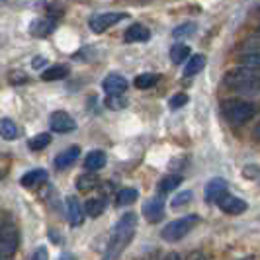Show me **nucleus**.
<instances>
[{"mask_svg":"<svg viewBox=\"0 0 260 260\" xmlns=\"http://www.w3.org/2000/svg\"><path fill=\"white\" fill-rule=\"evenodd\" d=\"M221 84L227 90L241 96H258L260 94V73L252 67L239 65L229 69L221 78Z\"/></svg>","mask_w":260,"mask_h":260,"instance_id":"obj_1","label":"nucleus"},{"mask_svg":"<svg viewBox=\"0 0 260 260\" xmlns=\"http://www.w3.org/2000/svg\"><path fill=\"white\" fill-rule=\"evenodd\" d=\"M135 231H137V215L133 211L123 213L112 229V235H110V241H108V247L104 252V260L119 258V254L127 248L131 239L135 237Z\"/></svg>","mask_w":260,"mask_h":260,"instance_id":"obj_2","label":"nucleus"},{"mask_svg":"<svg viewBox=\"0 0 260 260\" xmlns=\"http://www.w3.org/2000/svg\"><path fill=\"white\" fill-rule=\"evenodd\" d=\"M223 117L233 125H245L256 116V104L245 98H225L221 100Z\"/></svg>","mask_w":260,"mask_h":260,"instance_id":"obj_3","label":"nucleus"},{"mask_svg":"<svg viewBox=\"0 0 260 260\" xmlns=\"http://www.w3.org/2000/svg\"><path fill=\"white\" fill-rule=\"evenodd\" d=\"M198 223H200V217H198V215H184V217H178V219H174V221H170L169 225L162 227L160 237H162L167 243H178L180 239H184L186 235L194 229Z\"/></svg>","mask_w":260,"mask_h":260,"instance_id":"obj_4","label":"nucleus"},{"mask_svg":"<svg viewBox=\"0 0 260 260\" xmlns=\"http://www.w3.org/2000/svg\"><path fill=\"white\" fill-rule=\"evenodd\" d=\"M129 14L127 12H100L90 16L88 20V27H90L94 34H104L112 26L119 24L121 20H125Z\"/></svg>","mask_w":260,"mask_h":260,"instance_id":"obj_5","label":"nucleus"},{"mask_svg":"<svg viewBox=\"0 0 260 260\" xmlns=\"http://www.w3.org/2000/svg\"><path fill=\"white\" fill-rule=\"evenodd\" d=\"M20 245V233L14 225L0 227V258H10Z\"/></svg>","mask_w":260,"mask_h":260,"instance_id":"obj_6","label":"nucleus"},{"mask_svg":"<svg viewBox=\"0 0 260 260\" xmlns=\"http://www.w3.org/2000/svg\"><path fill=\"white\" fill-rule=\"evenodd\" d=\"M49 127L55 133L65 135V133H73V131L77 129V121H75V117L69 116L67 112L59 110V112H53L51 117H49Z\"/></svg>","mask_w":260,"mask_h":260,"instance_id":"obj_7","label":"nucleus"},{"mask_svg":"<svg viewBox=\"0 0 260 260\" xmlns=\"http://www.w3.org/2000/svg\"><path fill=\"white\" fill-rule=\"evenodd\" d=\"M227 192H229L227 180L221 178V176H215V178H211V180L206 184V188H204V194L206 196H204V198H206L208 204H217Z\"/></svg>","mask_w":260,"mask_h":260,"instance_id":"obj_8","label":"nucleus"},{"mask_svg":"<svg viewBox=\"0 0 260 260\" xmlns=\"http://www.w3.org/2000/svg\"><path fill=\"white\" fill-rule=\"evenodd\" d=\"M217 206H219V209H221L223 213H227V215H241V213H245L248 209V204L245 200L229 194V192L217 202Z\"/></svg>","mask_w":260,"mask_h":260,"instance_id":"obj_9","label":"nucleus"},{"mask_svg":"<svg viewBox=\"0 0 260 260\" xmlns=\"http://www.w3.org/2000/svg\"><path fill=\"white\" fill-rule=\"evenodd\" d=\"M143 217L149 223H158L165 217V200L160 196H155L143 204Z\"/></svg>","mask_w":260,"mask_h":260,"instance_id":"obj_10","label":"nucleus"},{"mask_svg":"<svg viewBox=\"0 0 260 260\" xmlns=\"http://www.w3.org/2000/svg\"><path fill=\"white\" fill-rule=\"evenodd\" d=\"M84 213H86V211L80 206L78 198H75V196L67 198V217H69V223H71L73 227H80V225L84 223Z\"/></svg>","mask_w":260,"mask_h":260,"instance_id":"obj_11","label":"nucleus"},{"mask_svg":"<svg viewBox=\"0 0 260 260\" xmlns=\"http://www.w3.org/2000/svg\"><path fill=\"white\" fill-rule=\"evenodd\" d=\"M127 86H129L127 78L117 75V73L108 75L104 78V82H102V88H104L106 94H123V92L127 90Z\"/></svg>","mask_w":260,"mask_h":260,"instance_id":"obj_12","label":"nucleus"},{"mask_svg":"<svg viewBox=\"0 0 260 260\" xmlns=\"http://www.w3.org/2000/svg\"><path fill=\"white\" fill-rule=\"evenodd\" d=\"M123 39L127 43H143V41H149L151 39V29L143 24H131L125 34H123Z\"/></svg>","mask_w":260,"mask_h":260,"instance_id":"obj_13","label":"nucleus"},{"mask_svg":"<svg viewBox=\"0 0 260 260\" xmlns=\"http://www.w3.org/2000/svg\"><path fill=\"white\" fill-rule=\"evenodd\" d=\"M53 27H55V20H53L51 16H47V18H36L29 24V34L34 38H47L53 31Z\"/></svg>","mask_w":260,"mask_h":260,"instance_id":"obj_14","label":"nucleus"},{"mask_svg":"<svg viewBox=\"0 0 260 260\" xmlns=\"http://www.w3.org/2000/svg\"><path fill=\"white\" fill-rule=\"evenodd\" d=\"M78 156H80V149H78V145H71L69 149L61 151L59 155L55 156V169H59V170L69 169V167L77 160Z\"/></svg>","mask_w":260,"mask_h":260,"instance_id":"obj_15","label":"nucleus"},{"mask_svg":"<svg viewBox=\"0 0 260 260\" xmlns=\"http://www.w3.org/2000/svg\"><path fill=\"white\" fill-rule=\"evenodd\" d=\"M47 180V170L43 169H34L26 172L22 178H20V184L24 186V188H34V186H39V184H43Z\"/></svg>","mask_w":260,"mask_h":260,"instance_id":"obj_16","label":"nucleus"},{"mask_svg":"<svg viewBox=\"0 0 260 260\" xmlns=\"http://www.w3.org/2000/svg\"><path fill=\"white\" fill-rule=\"evenodd\" d=\"M206 55H202V53H198V55H192L188 61H186V65H184V77H196L198 73H202L204 71V67H206Z\"/></svg>","mask_w":260,"mask_h":260,"instance_id":"obj_17","label":"nucleus"},{"mask_svg":"<svg viewBox=\"0 0 260 260\" xmlns=\"http://www.w3.org/2000/svg\"><path fill=\"white\" fill-rule=\"evenodd\" d=\"M106 153L104 151H90L88 155L84 156V169L90 170V172H94V170H100L106 167Z\"/></svg>","mask_w":260,"mask_h":260,"instance_id":"obj_18","label":"nucleus"},{"mask_svg":"<svg viewBox=\"0 0 260 260\" xmlns=\"http://www.w3.org/2000/svg\"><path fill=\"white\" fill-rule=\"evenodd\" d=\"M190 45H186V43H174L172 47H170V61L174 63V65H182L186 63L192 55H190Z\"/></svg>","mask_w":260,"mask_h":260,"instance_id":"obj_19","label":"nucleus"},{"mask_svg":"<svg viewBox=\"0 0 260 260\" xmlns=\"http://www.w3.org/2000/svg\"><path fill=\"white\" fill-rule=\"evenodd\" d=\"M69 73H71L69 65H53V67L45 69V71L41 73V80H45V82H51V80H63V78L69 77Z\"/></svg>","mask_w":260,"mask_h":260,"instance_id":"obj_20","label":"nucleus"},{"mask_svg":"<svg viewBox=\"0 0 260 260\" xmlns=\"http://www.w3.org/2000/svg\"><path fill=\"white\" fill-rule=\"evenodd\" d=\"M182 176L180 174H167V176H162L160 178V182L156 184V190H158V194H167V192H172V190H176L180 184H182Z\"/></svg>","mask_w":260,"mask_h":260,"instance_id":"obj_21","label":"nucleus"},{"mask_svg":"<svg viewBox=\"0 0 260 260\" xmlns=\"http://www.w3.org/2000/svg\"><path fill=\"white\" fill-rule=\"evenodd\" d=\"M158 80H160V75H158V73H141V75L135 77L133 84H135V88H139V90H147V88H153Z\"/></svg>","mask_w":260,"mask_h":260,"instance_id":"obj_22","label":"nucleus"},{"mask_svg":"<svg viewBox=\"0 0 260 260\" xmlns=\"http://www.w3.org/2000/svg\"><path fill=\"white\" fill-rule=\"evenodd\" d=\"M0 137L6 139V141H14L18 137V125L10 117H2L0 119Z\"/></svg>","mask_w":260,"mask_h":260,"instance_id":"obj_23","label":"nucleus"},{"mask_svg":"<svg viewBox=\"0 0 260 260\" xmlns=\"http://www.w3.org/2000/svg\"><path fill=\"white\" fill-rule=\"evenodd\" d=\"M106 209V200L104 198H92L84 204V211L88 217H100Z\"/></svg>","mask_w":260,"mask_h":260,"instance_id":"obj_24","label":"nucleus"},{"mask_svg":"<svg viewBox=\"0 0 260 260\" xmlns=\"http://www.w3.org/2000/svg\"><path fill=\"white\" fill-rule=\"evenodd\" d=\"M100 184V178L96 174H80L77 178V190L80 192H90L94 188H98Z\"/></svg>","mask_w":260,"mask_h":260,"instance_id":"obj_25","label":"nucleus"},{"mask_svg":"<svg viewBox=\"0 0 260 260\" xmlns=\"http://www.w3.org/2000/svg\"><path fill=\"white\" fill-rule=\"evenodd\" d=\"M139 198L137 188H121L116 194V206H131Z\"/></svg>","mask_w":260,"mask_h":260,"instance_id":"obj_26","label":"nucleus"},{"mask_svg":"<svg viewBox=\"0 0 260 260\" xmlns=\"http://www.w3.org/2000/svg\"><path fill=\"white\" fill-rule=\"evenodd\" d=\"M237 63H239V65H245V67H252V69L260 71V51L243 53V55H239Z\"/></svg>","mask_w":260,"mask_h":260,"instance_id":"obj_27","label":"nucleus"},{"mask_svg":"<svg viewBox=\"0 0 260 260\" xmlns=\"http://www.w3.org/2000/svg\"><path fill=\"white\" fill-rule=\"evenodd\" d=\"M196 29H198L196 22H184V24H180V26H176L172 29V38H176V39L190 38V36H194Z\"/></svg>","mask_w":260,"mask_h":260,"instance_id":"obj_28","label":"nucleus"},{"mask_svg":"<svg viewBox=\"0 0 260 260\" xmlns=\"http://www.w3.org/2000/svg\"><path fill=\"white\" fill-rule=\"evenodd\" d=\"M49 143H51V135H49V133H39V135L31 137V139L27 141V147H29L31 151H41V149L49 147Z\"/></svg>","mask_w":260,"mask_h":260,"instance_id":"obj_29","label":"nucleus"},{"mask_svg":"<svg viewBox=\"0 0 260 260\" xmlns=\"http://www.w3.org/2000/svg\"><path fill=\"white\" fill-rule=\"evenodd\" d=\"M104 104L110 110H123V108H127V98L123 94H108Z\"/></svg>","mask_w":260,"mask_h":260,"instance_id":"obj_30","label":"nucleus"},{"mask_svg":"<svg viewBox=\"0 0 260 260\" xmlns=\"http://www.w3.org/2000/svg\"><path fill=\"white\" fill-rule=\"evenodd\" d=\"M192 198H194V192H192V190H182L180 194H176L174 198H172L170 208H180V206H186V204H190V202H192Z\"/></svg>","mask_w":260,"mask_h":260,"instance_id":"obj_31","label":"nucleus"},{"mask_svg":"<svg viewBox=\"0 0 260 260\" xmlns=\"http://www.w3.org/2000/svg\"><path fill=\"white\" fill-rule=\"evenodd\" d=\"M188 104V94H184V92H178V94H174L172 98H170V110H178V108H182V106Z\"/></svg>","mask_w":260,"mask_h":260,"instance_id":"obj_32","label":"nucleus"},{"mask_svg":"<svg viewBox=\"0 0 260 260\" xmlns=\"http://www.w3.org/2000/svg\"><path fill=\"white\" fill-rule=\"evenodd\" d=\"M10 82H12V84H22V82H27V75L26 73H20V71L10 73Z\"/></svg>","mask_w":260,"mask_h":260,"instance_id":"obj_33","label":"nucleus"},{"mask_svg":"<svg viewBox=\"0 0 260 260\" xmlns=\"http://www.w3.org/2000/svg\"><path fill=\"white\" fill-rule=\"evenodd\" d=\"M31 260H49V252H47V248L38 247L36 248V252H34V256H31Z\"/></svg>","mask_w":260,"mask_h":260,"instance_id":"obj_34","label":"nucleus"},{"mask_svg":"<svg viewBox=\"0 0 260 260\" xmlns=\"http://www.w3.org/2000/svg\"><path fill=\"white\" fill-rule=\"evenodd\" d=\"M45 63H47V59H45V57H34L31 67H34V69H41V67H45Z\"/></svg>","mask_w":260,"mask_h":260,"instance_id":"obj_35","label":"nucleus"},{"mask_svg":"<svg viewBox=\"0 0 260 260\" xmlns=\"http://www.w3.org/2000/svg\"><path fill=\"white\" fill-rule=\"evenodd\" d=\"M188 260H206V256H204L202 252H192V254L188 256Z\"/></svg>","mask_w":260,"mask_h":260,"instance_id":"obj_36","label":"nucleus"},{"mask_svg":"<svg viewBox=\"0 0 260 260\" xmlns=\"http://www.w3.org/2000/svg\"><path fill=\"white\" fill-rule=\"evenodd\" d=\"M252 137H254L256 141H260V123H256V127H254V131H252Z\"/></svg>","mask_w":260,"mask_h":260,"instance_id":"obj_37","label":"nucleus"},{"mask_svg":"<svg viewBox=\"0 0 260 260\" xmlns=\"http://www.w3.org/2000/svg\"><path fill=\"white\" fill-rule=\"evenodd\" d=\"M165 260H180V256H178L176 252H170V254H167V256H165Z\"/></svg>","mask_w":260,"mask_h":260,"instance_id":"obj_38","label":"nucleus"},{"mask_svg":"<svg viewBox=\"0 0 260 260\" xmlns=\"http://www.w3.org/2000/svg\"><path fill=\"white\" fill-rule=\"evenodd\" d=\"M59 260H75V256H73V254H63Z\"/></svg>","mask_w":260,"mask_h":260,"instance_id":"obj_39","label":"nucleus"},{"mask_svg":"<svg viewBox=\"0 0 260 260\" xmlns=\"http://www.w3.org/2000/svg\"><path fill=\"white\" fill-rule=\"evenodd\" d=\"M241 260H254V256H245V258H241Z\"/></svg>","mask_w":260,"mask_h":260,"instance_id":"obj_40","label":"nucleus"},{"mask_svg":"<svg viewBox=\"0 0 260 260\" xmlns=\"http://www.w3.org/2000/svg\"><path fill=\"white\" fill-rule=\"evenodd\" d=\"M256 34H260V26H258V27H256Z\"/></svg>","mask_w":260,"mask_h":260,"instance_id":"obj_41","label":"nucleus"},{"mask_svg":"<svg viewBox=\"0 0 260 260\" xmlns=\"http://www.w3.org/2000/svg\"><path fill=\"white\" fill-rule=\"evenodd\" d=\"M0 260H8V258H0Z\"/></svg>","mask_w":260,"mask_h":260,"instance_id":"obj_42","label":"nucleus"}]
</instances>
